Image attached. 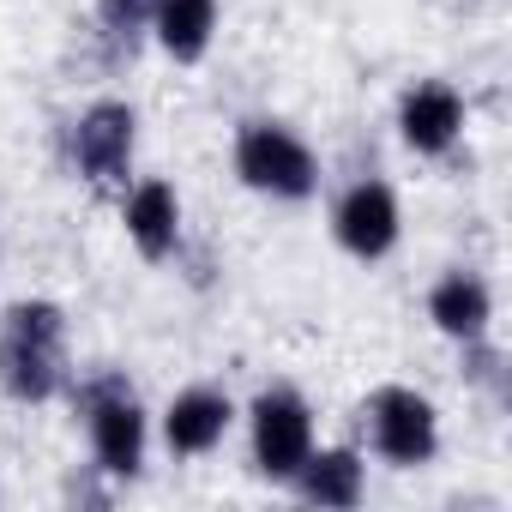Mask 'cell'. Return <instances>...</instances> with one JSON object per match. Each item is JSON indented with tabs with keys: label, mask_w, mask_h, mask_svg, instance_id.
<instances>
[{
	"label": "cell",
	"mask_w": 512,
	"mask_h": 512,
	"mask_svg": "<svg viewBox=\"0 0 512 512\" xmlns=\"http://www.w3.org/2000/svg\"><path fill=\"white\" fill-rule=\"evenodd\" d=\"M470 127V103L452 79H416L398 97V139L410 157H452Z\"/></svg>",
	"instance_id": "cell-8"
},
{
	"label": "cell",
	"mask_w": 512,
	"mask_h": 512,
	"mask_svg": "<svg viewBox=\"0 0 512 512\" xmlns=\"http://www.w3.org/2000/svg\"><path fill=\"white\" fill-rule=\"evenodd\" d=\"M458 350H464V380L500 392V380H506V356H500V344H494V338H470V344H458Z\"/></svg>",
	"instance_id": "cell-15"
},
{
	"label": "cell",
	"mask_w": 512,
	"mask_h": 512,
	"mask_svg": "<svg viewBox=\"0 0 512 512\" xmlns=\"http://www.w3.org/2000/svg\"><path fill=\"white\" fill-rule=\"evenodd\" d=\"M61 494H67V500H79V506H109V500H115V482H109L97 464H85L79 476H67V488H61Z\"/></svg>",
	"instance_id": "cell-16"
},
{
	"label": "cell",
	"mask_w": 512,
	"mask_h": 512,
	"mask_svg": "<svg viewBox=\"0 0 512 512\" xmlns=\"http://www.w3.org/2000/svg\"><path fill=\"white\" fill-rule=\"evenodd\" d=\"M362 434L368 452L392 470H428L440 458V404L416 386H374L362 398Z\"/></svg>",
	"instance_id": "cell-4"
},
{
	"label": "cell",
	"mask_w": 512,
	"mask_h": 512,
	"mask_svg": "<svg viewBox=\"0 0 512 512\" xmlns=\"http://www.w3.org/2000/svg\"><path fill=\"white\" fill-rule=\"evenodd\" d=\"M428 320H434V332L452 338V344L488 338V332H494V290H488V278L470 272V266L440 272L434 290H428Z\"/></svg>",
	"instance_id": "cell-11"
},
{
	"label": "cell",
	"mask_w": 512,
	"mask_h": 512,
	"mask_svg": "<svg viewBox=\"0 0 512 512\" xmlns=\"http://www.w3.org/2000/svg\"><path fill=\"white\" fill-rule=\"evenodd\" d=\"M235 416H241V410H235V398H229L223 386L193 380V386H181V392L163 404L157 434H163L169 458H205V452H217V446L229 440Z\"/></svg>",
	"instance_id": "cell-9"
},
{
	"label": "cell",
	"mask_w": 512,
	"mask_h": 512,
	"mask_svg": "<svg viewBox=\"0 0 512 512\" xmlns=\"http://www.w3.org/2000/svg\"><path fill=\"white\" fill-rule=\"evenodd\" d=\"M67 308L49 296H19L0 314V392L13 404H55L73 386Z\"/></svg>",
	"instance_id": "cell-1"
},
{
	"label": "cell",
	"mask_w": 512,
	"mask_h": 512,
	"mask_svg": "<svg viewBox=\"0 0 512 512\" xmlns=\"http://www.w3.org/2000/svg\"><path fill=\"white\" fill-rule=\"evenodd\" d=\"M332 241L362 266H380L398 253L404 241V205H398V187L380 181V175H362L350 181L338 199H332Z\"/></svg>",
	"instance_id": "cell-7"
},
{
	"label": "cell",
	"mask_w": 512,
	"mask_h": 512,
	"mask_svg": "<svg viewBox=\"0 0 512 512\" xmlns=\"http://www.w3.org/2000/svg\"><path fill=\"white\" fill-rule=\"evenodd\" d=\"M67 151H73V169L91 187H121L133 175V157H139V109L127 97L85 103L73 133H67Z\"/></svg>",
	"instance_id": "cell-6"
},
{
	"label": "cell",
	"mask_w": 512,
	"mask_h": 512,
	"mask_svg": "<svg viewBox=\"0 0 512 512\" xmlns=\"http://www.w3.org/2000/svg\"><path fill=\"white\" fill-rule=\"evenodd\" d=\"M0 500H7V488H0Z\"/></svg>",
	"instance_id": "cell-17"
},
{
	"label": "cell",
	"mask_w": 512,
	"mask_h": 512,
	"mask_svg": "<svg viewBox=\"0 0 512 512\" xmlns=\"http://www.w3.org/2000/svg\"><path fill=\"white\" fill-rule=\"evenodd\" d=\"M217 25H223V7L217 0H157L151 13V43L175 61V67H199L217 43Z\"/></svg>",
	"instance_id": "cell-13"
},
{
	"label": "cell",
	"mask_w": 512,
	"mask_h": 512,
	"mask_svg": "<svg viewBox=\"0 0 512 512\" xmlns=\"http://www.w3.org/2000/svg\"><path fill=\"white\" fill-rule=\"evenodd\" d=\"M290 488L308 500V506H326V512H350L368 500V458L356 446H314L302 458V470L290 476Z\"/></svg>",
	"instance_id": "cell-12"
},
{
	"label": "cell",
	"mask_w": 512,
	"mask_h": 512,
	"mask_svg": "<svg viewBox=\"0 0 512 512\" xmlns=\"http://www.w3.org/2000/svg\"><path fill=\"white\" fill-rule=\"evenodd\" d=\"M79 416H85L91 464L109 482H139L145 476V458H151V416H145L133 380L115 374V368L85 374L79 380Z\"/></svg>",
	"instance_id": "cell-2"
},
{
	"label": "cell",
	"mask_w": 512,
	"mask_h": 512,
	"mask_svg": "<svg viewBox=\"0 0 512 512\" xmlns=\"http://www.w3.org/2000/svg\"><path fill=\"white\" fill-rule=\"evenodd\" d=\"M121 229H127V241H133L139 260H151V266L175 260V253H181V229H187V211H181L175 181H163V175L133 181L127 199H121Z\"/></svg>",
	"instance_id": "cell-10"
},
{
	"label": "cell",
	"mask_w": 512,
	"mask_h": 512,
	"mask_svg": "<svg viewBox=\"0 0 512 512\" xmlns=\"http://www.w3.org/2000/svg\"><path fill=\"white\" fill-rule=\"evenodd\" d=\"M151 13H157V0H97V31L121 49H133L145 31H151Z\"/></svg>",
	"instance_id": "cell-14"
},
{
	"label": "cell",
	"mask_w": 512,
	"mask_h": 512,
	"mask_svg": "<svg viewBox=\"0 0 512 512\" xmlns=\"http://www.w3.org/2000/svg\"><path fill=\"white\" fill-rule=\"evenodd\" d=\"M229 163H235V181L247 193H260L272 205H308L320 193V151L272 115H247L235 127Z\"/></svg>",
	"instance_id": "cell-3"
},
{
	"label": "cell",
	"mask_w": 512,
	"mask_h": 512,
	"mask_svg": "<svg viewBox=\"0 0 512 512\" xmlns=\"http://www.w3.org/2000/svg\"><path fill=\"white\" fill-rule=\"evenodd\" d=\"M320 446V428H314V404L296 392V386H260V398L247 404V458L266 482H284L302 470V458Z\"/></svg>",
	"instance_id": "cell-5"
}]
</instances>
